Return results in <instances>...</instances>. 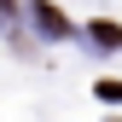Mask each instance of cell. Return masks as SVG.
I'll use <instances>...</instances> for the list:
<instances>
[{"mask_svg":"<svg viewBox=\"0 0 122 122\" xmlns=\"http://www.w3.org/2000/svg\"><path fill=\"white\" fill-rule=\"evenodd\" d=\"M35 18H41V29H47V35H70V23L58 18V12L47 6V0H35Z\"/></svg>","mask_w":122,"mask_h":122,"instance_id":"6da1fadb","label":"cell"},{"mask_svg":"<svg viewBox=\"0 0 122 122\" xmlns=\"http://www.w3.org/2000/svg\"><path fill=\"white\" fill-rule=\"evenodd\" d=\"M93 35H99V41H105V47H122V29H116V23H105V18H99V23H93Z\"/></svg>","mask_w":122,"mask_h":122,"instance_id":"7a4b0ae2","label":"cell"}]
</instances>
